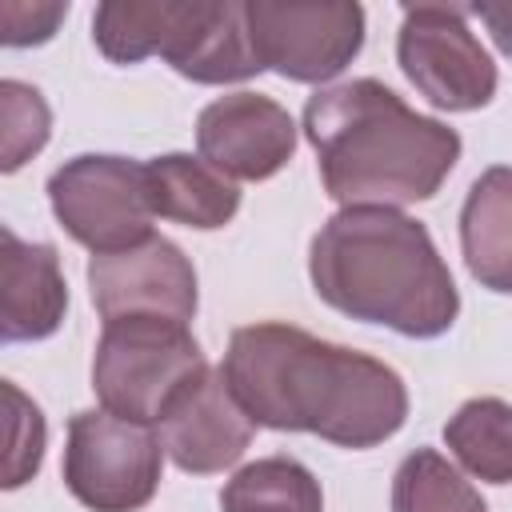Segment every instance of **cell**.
Listing matches in <instances>:
<instances>
[{
  "instance_id": "obj_1",
  "label": "cell",
  "mask_w": 512,
  "mask_h": 512,
  "mask_svg": "<svg viewBox=\"0 0 512 512\" xmlns=\"http://www.w3.org/2000/svg\"><path fill=\"white\" fill-rule=\"evenodd\" d=\"M220 368L240 408L276 432L376 448L408 420V388L396 368L296 324L260 320L236 328Z\"/></svg>"
},
{
  "instance_id": "obj_2",
  "label": "cell",
  "mask_w": 512,
  "mask_h": 512,
  "mask_svg": "<svg viewBox=\"0 0 512 512\" xmlns=\"http://www.w3.org/2000/svg\"><path fill=\"white\" fill-rule=\"evenodd\" d=\"M300 128L316 152L324 192L344 208L432 200L460 160L456 128L420 116L372 76L308 96Z\"/></svg>"
},
{
  "instance_id": "obj_3",
  "label": "cell",
  "mask_w": 512,
  "mask_h": 512,
  "mask_svg": "<svg viewBox=\"0 0 512 512\" xmlns=\"http://www.w3.org/2000/svg\"><path fill=\"white\" fill-rule=\"evenodd\" d=\"M316 296L364 324L408 340L444 336L460 316V292L432 232L400 208H340L308 248Z\"/></svg>"
},
{
  "instance_id": "obj_4",
  "label": "cell",
  "mask_w": 512,
  "mask_h": 512,
  "mask_svg": "<svg viewBox=\"0 0 512 512\" xmlns=\"http://www.w3.org/2000/svg\"><path fill=\"white\" fill-rule=\"evenodd\" d=\"M204 368V352L188 324L164 316H124L108 320L96 340L92 388L112 416L156 424L172 396Z\"/></svg>"
},
{
  "instance_id": "obj_5",
  "label": "cell",
  "mask_w": 512,
  "mask_h": 512,
  "mask_svg": "<svg viewBox=\"0 0 512 512\" xmlns=\"http://www.w3.org/2000/svg\"><path fill=\"white\" fill-rule=\"evenodd\" d=\"M64 484L88 512H140L164 472V444L148 424L88 408L68 420Z\"/></svg>"
},
{
  "instance_id": "obj_6",
  "label": "cell",
  "mask_w": 512,
  "mask_h": 512,
  "mask_svg": "<svg viewBox=\"0 0 512 512\" xmlns=\"http://www.w3.org/2000/svg\"><path fill=\"white\" fill-rule=\"evenodd\" d=\"M56 224L92 256L124 252L152 236V200L144 164L112 152H84L48 176Z\"/></svg>"
},
{
  "instance_id": "obj_7",
  "label": "cell",
  "mask_w": 512,
  "mask_h": 512,
  "mask_svg": "<svg viewBox=\"0 0 512 512\" xmlns=\"http://www.w3.org/2000/svg\"><path fill=\"white\" fill-rule=\"evenodd\" d=\"M396 64L440 112H476L496 96V64L468 28V8L408 4L396 32Z\"/></svg>"
},
{
  "instance_id": "obj_8",
  "label": "cell",
  "mask_w": 512,
  "mask_h": 512,
  "mask_svg": "<svg viewBox=\"0 0 512 512\" xmlns=\"http://www.w3.org/2000/svg\"><path fill=\"white\" fill-rule=\"evenodd\" d=\"M244 12L260 64L296 84L336 80L364 48V8L352 0H248Z\"/></svg>"
},
{
  "instance_id": "obj_9",
  "label": "cell",
  "mask_w": 512,
  "mask_h": 512,
  "mask_svg": "<svg viewBox=\"0 0 512 512\" xmlns=\"http://www.w3.org/2000/svg\"><path fill=\"white\" fill-rule=\"evenodd\" d=\"M88 292L100 320L124 316H164L188 324L196 316V268L180 244L168 236H148L124 252H104L88 260Z\"/></svg>"
},
{
  "instance_id": "obj_10",
  "label": "cell",
  "mask_w": 512,
  "mask_h": 512,
  "mask_svg": "<svg viewBox=\"0 0 512 512\" xmlns=\"http://www.w3.org/2000/svg\"><path fill=\"white\" fill-rule=\"evenodd\" d=\"M196 148L232 184L268 180L296 152V120L264 92H228L200 108Z\"/></svg>"
},
{
  "instance_id": "obj_11",
  "label": "cell",
  "mask_w": 512,
  "mask_h": 512,
  "mask_svg": "<svg viewBox=\"0 0 512 512\" xmlns=\"http://www.w3.org/2000/svg\"><path fill=\"white\" fill-rule=\"evenodd\" d=\"M156 424H160L164 456L192 476H212L232 468L256 432V420L232 396L224 368H204L200 376H192L172 396V404Z\"/></svg>"
},
{
  "instance_id": "obj_12",
  "label": "cell",
  "mask_w": 512,
  "mask_h": 512,
  "mask_svg": "<svg viewBox=\"0 0 512 512\" xmlns=\"http://www.w3.org/2000/svg\"><path fill=\"white\" fill-rule=\"evenodd\" d=\"M160 56L192 84H236L264 72L240 0H172Z\"/></svg>"
},
{
  "instance_id": "obj_13",
  "label": "cell",
  "mask_w": 512,
  "mask_h": 512,
  "mask_svg": "<svg viewBox=\"0 0 512 512\" xmlns=\"http://www.w3.org/2000/svg\"><path fill=\"white\" fill-rule=\"evenodd\" d=\"M68 284L52 244L20 240L0 228V340H44L64 324Z\"/></svg>"
},
{
  "instance_id": "obj_14",
  "label": "cell",
  "mask_w": 512,
  "mask_h": 512,
  "mask_svg": "<svg viewBox=\"0 0 512 512\" xmlns=\"http://www.w3.org/2000/svg\"><path fill=\"white\" fill-rule=\"evenodd\" d=\"M460 252L480 288L512 296V164L476 176L460 208Z\"/></svg>"
},
{
  "instance_id": "obj_15",
  "label": "cell",
  "mask_w": 512,
  "mask_h": 512,
  "mask_svg": "<svg viewBox=\"0 0 512 512\" xmlns=\"http://www.w3.org/2000/svg\"><path fill=\"white\" fill-rule=\"evenodd\" d=\"M152 212L196 232L224 228L240 212V188L188 152H164L144 164Z\"/></svg>"
},
{
  "instance_id": "obj_16",
  "label": "cell",
  "mask_w": 512,
  "mask_h": 512,
  "mask_svg": "<svg viewBox=\"0 0 512 512\" xmlns=\"http://www.w3.org/2000/svg\"><path fill=\"white\" fill-rule=\"evenodd\" d=\"M448 452L484 484H512V404L500 396L464 400L444 424Z\"/></svg>"
},
{
  "instance_id": "obj_17",
  "label": "cell",
  "mask_w": 512,
  "mask_h": 512,
  "mask_svg": "<svg viewBox=\"0 0 512 512\" xmlns=\"http://www.w3.org/2000/svg\"><path fill=\"white\" fill-rule=\"evenodd\" d=\"M220 512H324L320 480L292 456H260L232 472Z\"/></svg>"
},
{
  "instance_id": "obj_18",
  "label": "cell",
  "mask_w": 512,
  "mask_h": 512,
  "mask_svg": "<svg viewBox=\"0 0 512 512\" xmlns=\"http://www.w3.org/2000/svg\"><path fill=\"white\" fill-rule=\"evenodd\" d=\"M392 512H488V504L436 448H416L392 476Z\"/></svg>"
},
{
  "instance_id": "obj_19",
  "label": "cell",
  "mask_w": 512,
  "mask_h": 512,
  "mask_svg": "<svg viewBox=\"0 0 512 512\" xmlns=\"http://www.w3.org/2000/svg\"><path fill=\"white\" fill-rule=\"evenodd\" d=\"M172 0H108L92 16V40L112 64H140L160 56Z\"/></svg>"
},
{
  "instance_id": "obj_20",
  "label": "cell",
  "mask_w": 512,
  "mask_h": 512,
  "mask_svg": "<svg viewBox=\"0 0 512 512\" xmlns=\"http://www.w3.org/2000/svg\"><path fill=\"white\" fill-rule=\"evenodd\" d=\"M0 172H16L28 164L52 136V112L40 96V88L24 80H0Z\"/></svg>"
},
{
  "instance_id": "obj_21",
  "label": "cell",
  "mask_w": 512,
  "mask_h": 512,
  "mask_svg": "<svg viewBox=\"0 0 512 512\" xmlns=\"http://www.w3.org/2000/svg\"><path fill=\"white\" fill-rule=\"evenodd\" d=\"M4 400H8V416H12V436H8V460H4V488H20L40 472L44 460V416L40 408L12 384L4 380Z\"/></svg>"
},
{
  "instance_id": "obj_22",
  "label": "cell",
  "mask_w": 512,
  "mask_h": 512,
  "mask_svg": "<svg viewBox=\"0 0 512 512\" xmlns=\"http://www.w3.org/2000/svg\"><path fill=\"white\" fill-rule=\"evenodd\" d=\"M68 16V0H48V4H24V0H8L4 4V32L0 40L8 48H28V44H44L56 36V24Z\"/></svg>"
}]
</instances>
